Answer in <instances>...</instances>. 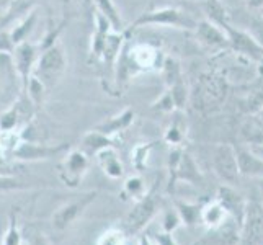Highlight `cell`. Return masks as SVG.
Listing matches in <instances>:
<instances>
[{"instance_id": "25", "label": "cell", "mask_w": 263, "mask_h": 245, "mask_svg": "<svg viewBox=\"0 0 263 245\" xmlns=\"http://www.w3.org/2000/svg\"><path fill=\"white\" fill-rule=\"evenodd\" d=\"M23 92L28 95V98L31 100L36 108H41L44 103V98H46V93H48V87L44 85L36 76H31L28 85H26Z\"/></svg>"}, {"instance_id": "10", "label": "cell", "mask_w": 263, "mask_h": 245, "mask_svg": "<svg viewBox=\"0 0 263 245\" xmlns=\"http://www.w3.org/2000/svg\"><path fill=\"white\" fill-rule=\"evenodd\" d=\"M97 196H98L97 192H88V193L80 196L79 199H76V201L62 204L59 210L52 214V219H51L52 228L56 231L67 229L72 222H74L76 219H79V216L84 214V211L95 201Z\"/></svg>"}, {"instance_id": "24", "label": "cell", "mask_w": 263, "mask_h": 245, "mask_svg": "<svg viewBox=\"0 0 263 245\" xmlns=\"http://www.w3.org/2000/svg\"><path fill=\"white\" fill-rule=\"evenodd\" d=\"M175 210L181 217V222L186 225H195L201 221V210L203 206H198L186 201H175Z\"/></svg>"}, {"instance_id": "39", "label": "cell", "mask_w": 263, "mask_h": 245, "mask_svg": "<svg viewBox=\"0 0 263 245\" xmlns=\"http://www.w3.org/2000/svg\"><path fill=\"white\" fill-rule=\"evenodd\" d=\"M28 242H30V245H49L48 239L44 237V234L36 229H31L28 232Z\"/></svg>"}, {"instance_id": "43", "label": "cell", "mask_w": 263, "mask_h": 245, "mask_svg": "<svg viewBox=\"0 0 263 245\" xmlns=\"http://www.w3.org/2000/svg\"><path fill=\"white\" fill-rule=\"evenodd\" d=\"M255 120L258 121V124L263 128V105L260 106V110H258V113H257V118H255Z\"/></svg>"}, {"instance_id": "26", "label": "cell", "mask_w": 263, "mask_h": 245, "mask_svg": "<svg viewBox=\"0 0 263 245\" xmlns=\"http://www.w3.org/2000/svg\"><path fill=\"white\" fill-rule=\"evenodd\" d=\"M168 88V92L172 93V98L175 102V108L178 111L185 110L186 105H188V98H190V92H188V87L185 84V79H180L175 84H172Z\"/></svg>"}, {"instance_id": "22", "label": "cell", "mask_w": 263, "mask_h": 245, "mask_svg": "<svg viewBox=\"0 0 263 245\" xmlns=\"http://www.w3.org/2000/svg\"><path fill=\"white\" fill-rule=\"evenodd\" d=\"M95 5H97V12L102 13L108 23L111 25L113 31L116 33H124L126 31V26L123 22V16L118 10V7L115 5L113 0H95Z\"/></svg>"}, {"instance_id": "18", "label": "cell", "mask_w": 263, "mask_h": 245, "mask_svg": "<svg viewBox=\"0 0 263 245\" xmlns=\"http://www.w3.org/2000/svg\"><path fill=\"white\" fill-rule=\"evenodd\" d=\"M118 144L116 141L111 138V136H106L103 133H100L97 129L88 131L84 138H82V150L87 154L88 157H95L98 152H102L105 149L110 147H116Z\"/></svg>"}, {"instance_id": "40", "label": "cell", "mask_w": 263, "mask_h": 245, "mask_svg": "<svg viewBox=\"0 0 263 245\" xmlns=\"http://www.w3.org/2000/svg\"><path fill=\"white\" fill-rule=\"evenodd\" d=\"M154 240H156L159 245H177L174 235H172L170 232H160V234H156V237H154Z\"/></svg>"}, {"instance_id": "21", "label": "cell", "mask_w": 263, "mask_h": 245, "mask_svg": "<svg viewBox=\"0 0 263 245\" xmlns=\"http://www.w3.org/2000/svg\"><path fill=\"white\" fill-rule=\"evenodd\" d=\"M228 219H232V217L228 214V211L224 210L222 204L217 201H213V203H208L203 206L201 210V222L204 225H208L210 229L213 228H219L224 222H228Z\"/></svg>"}, {"instance_id": "4", "label": "cell", "mask_w": 263, "mask_h": 245, "mask_svg": "<svg viewBox=\"0 0 263 245\" xmlns=\"http://www.w3.org/2000/svg\"><path fill=\"white\" fill-rule=\"evenodd\" d=\"M168 192L174 190L177 181H186L192 185H201L203 175L195 159L180 146L174 147L168 154Z\"/></svg>"}, {"instance_id": "1", "label": "cell", "mask_w": 263, "mask_h": 245, "mask_svg": "<svg viewBox=\"0 0 263 245\" xmlns=\"http://www.w3.org/2000/svg\"><path fill=\"white\" fill-rule=\"evenodd\" d=\"M196 23L188 13L181 12L177 7H159L154 10L144 12L131 23L129 28H126V34L133 33L134 30L144 28V26H167V28H177V30H188L195 31Z\"/></svg>"}, {"instance_id": "36", "label": "cell", "mask_w": 263, "mask_h": 245, "mask_svg": "<svg viewBox=\"0 0 263 245\" xmlns=\"http://www.w3.org/2000/svg\"><path fill=\"white\" fill-rule=\"evenodd\" d=\"M181 224V217L177 211H167L164 216V232H174Z\"/></svg>"}, {"instance_id": "31", "label": "cell", "mask_w": 263, "mask_h": 245, "mask_svg": "<svg viewBox=\"0 0 263 245\" xmlns=\"http://www.w3.org/2000/svg\"><path fill=\"white\" fill-rule=\"evenodd\" d=\"M183 138H185V133H183V129H181L180 126H178L177 121L172 123V124L168 126V128H167L165 134H164V139L170 144V146H174V147L180 146V144L183 142Z\"/></svg>"}, {"instance_id": "38", "label": "cell", "mask_w": 263, "mask_h": 245, "mask_svg": "<svg viewBox=\"0 0 263 245\" xmlns=\"http://www.w3.org/2000/svg\"><path fill=\"white\" fill-rule=\"evenodd\" d=\"M22 185L15 177H0V192H10V190H23Z\"/></svg>"}, {"instance_id": "23", "label": "cell", "mask_w": 263, "mask_h": 245, "mask_svg": "<svg viewBox=\"0 0 263 245\" xmlns=\"http://www.w3.org/2000/svg\"><path fill=\"white\" fill-rule=\"evenodd\" d=\"M201 2V8L204 12L206 20H210L219 26L228 25V12L226 7L221 4V0H199Z\"/></svg>"}, {"instance_id": "7", "label": "cell", "mask_w": 263, "mask_h": 245, "mask_svg": "<svg viewBox=\"0 0 263 245\" xmlns=\"http://www.w3.org/2000/svg\"><path fill=\"white\" fill-rule=\"evenodd\" d=\"M222 28L228 33L229 38V49L237 52L239 56L247 58L253 62H263V48L260 43L253 38L250 31H243L239 28H234L232 25H224Z\"/></svg>"}, {"instance_id": "16", "label": "cell", "mask_w": 263, "mask_h": 245, "mask_svg": "<svg viewBox=\"0 0 263 245\" xmlns=\"http://www.w3.org/2000/svg\"><path fill=\"white\" fill-rule=\"evenodd\" d=\"M237 160L242 177L263 178V157L260 154L247 149H237Z\"/></svg>"}, {"instance_id": "41", "label": "cell", "mask_w": 263, "mask_h": 245, "mask_svg": "<svg viewBox=\"0 0 263 245\" xmlns=\"http://www.w3.org/2000/svg\"><path fill=\"white\" fill-rule=\"evenodd\" d=\"M246 2L250 10H255V12L263 10V0H246Z\"/></svg>"}, {"instance_id": "32", "label": "cell", "mask_w": 263, "mask_h": 245, "mask_svg": "<svg viewBox=\"0 0 263 245\" xmlns=\"http://www.w3.org/2000/svg\"><path fill=\"white\" fill-rule=\"evenodd\" d=\"M124 237L126 235L123 234V231L118 229H110L108 232H105L102 237L98 240V245H123L124 243Z\"/></svg>"}, {"instance_id": "33", "label": "cell", "mask_w": 263, "mask_h": 245, "mask_svg": "<svg viewBox=\"0 0 263 245\" xmlns=\"http://www.w3.org/2000/svg\"><path fill=\"white\" fill-rule=\"evenodd\" d=\"M152 147V144H141V146H138L134 149V154H133V163L134 167L138 170H142L144 167H146V159L149 156V150Z\"/></svg>"}, {"instance_id": "35", "label": "cell", "mask_w": 263, "mask_h": 245, "mask_svg": "<svg viewBox=\"0 0 263 245\" xmlns=\"http://www.w3.org/2000/svg\"><path fill=\"white\" fill-rule=\"evenodd\" d=\"M15 43L8 30H0V54H13Z\"/></svg>"}, {"instance_id": "34", "label": "cell", "mask_w": 263, "mask_h": 245, "mask_svg": "<svg viewBox=\"0 0 263 245\" xmlns=\"http://www.w3.org/2000/svg\"><path fill=\"white\" fill-rule=\"evenodd\" d=\"M15 162L16 160H13L12 157L5 156L4 152H0V177H12L16 172L15 170L16 168Z\"/></svg>"}, {"instance_id": "2", "label": "cell", "mask_w": 263, "mask_h": 245, "mask_svg": "<svg viewBox=\"0 0 263 245\" xmlns=\"http://www.w3.org/2000/svg\"><path fill=\"white\" fill-rule=\"evenodd\" d=\"M159 206H160V195L157 192V188L152 186L146 195L136 201L133 210L123 217L120 229L123 231L126 237L142 232V229L146 228L154 219V216L157 214Z\"/></svg>"}, {"instance_id": "12", "label": "cell", "mask_w": 263, "mask_h": 245, "mask_svg": "<svg viewBox=\"0 0 263 245\" xmlns=\"http://www.w3.org/2000/svg\"><path fill=\"white\" fill-rule=\"evenodd\" d=\"M195 34L196 40L210 51H222L229 48V38L226 30L206 18L196 23Z\"/></svg>"}, {"instance_id": "8", "label": "cell", "mask_w": 263, "mask_h": 245, "mask_svg": "<svg viewBox=\"0 0 263 245\" xmlns=\"http://www.w3.org/2000/svg\"><path fill=\"white\" fill-rule=\"evenodd\" d=\"M88 165H90V157L82 149L69 150L67 156L59 165V177L62 180V183L70 188H77L84 175L87 174Z\"/></svg>"}, {"instance_id": "9", "label": "cell", "mask_w": 263, "mask_h": 245, "mask_svg": "<svg viewBox=\"0 0 263 245\" xmlns=\"http://www.w3.org/2000/svg\"><path fill=\"white\" fill-rule=\"evenodd\" d=\"M69 149V144L62 142L56 144V146H46V144H36L31 141L22 139L18 142V146L13 149L10 157L13 160L20 162H38V160H48L59 156V154L66 152Z\"/></svg>"}, {"instance_id": "37", "label": "cell", "mask_w": 263, "mask_h": 245, "mask_svg": "<svg viewBox=\"0 0 263 245\" xmlns=\"http://www.w3.org/2000/svg\"><path fill=\"white\" fill-rule=\"evenodd\" d=\"M250 33L253 34L260 46L263 48V18L261 16H253L252 22H250Z\"/></svg>"}, {"instance_id": "44", "label": "cell", "mask_w": 263, "mask_h": 245, "mask_svg": "<svg viewBox=\"0 0 263 245\" xmlns=\"http://www.w3.org/2000/svg\"><path fill=\"white\" fill-rule=\"evenodd\" d=\"M261 18H263V10H261Z\"/></svg>"}, {"instance_id": "5", "label": "cell", "mask_w": 263, "mask_h": 245, "mask_svg": "<svg viewBox=\"0 0 263 245\" xmlns=\"http://www.w3.org/2000/svg\"><path fill=\"white\" fill-rule=\"evenodd\" d=\"M211 165L214 174L219 177L226 185L237 183L240 175L239 160H237V149L232 147L231 144H217L213 149Z\"/></svg>"}, {"instance_id": "20", "label": "cell", "mask_w": 263, "mask_h": 245, "mask_svg": "<svg viewBox=\"0 0 263 245\" xmlns=\"http://www.w3.org/2000/svg\"><path fill=\"white\" fill-rule=\"evenodd\" d=\"M36 23H38V13H36V10H33L26 16H23L22 20H18L13 26L8 28L15 46H18L20 43L30 41V36L36 28Z\"/></svg>"}, {"instance_id": "27", "label": "cell", "mask_w": 263, "mask_h": 245, "mask_svg": "<svg viewBox=\"0 0 263 245\" xmlns=\"http://www.w3.org/2000/svg\"><path fill=\"white\" fill-rule=\"evenodd\" d=\"M4 245H22V231L18 228V213L13 211L8 216V228L4 235Z\"/></svg>"}, {"instance_id": "14", "label": "cell", "mask_w": 263, "mask_h": 245, "mask_svg": "<svg viewBox=\"0 0 263 245\" xmlns=\"http://www.w3.org/2000/svg\"><path fill=\"white\" fill-rule=\"evenodd\" d=\"M240 242V228L229 219V222H224L219 228L210 229L203 239H199L193 245H237Z\"/></svg>"}, {"instance_id": "6", "label": "cell", "mask_w": 263, "mask_h": 245, "mask_svg": "<svg viewBox=\"0 0 263 245\" xmlns=\"http://www.w3.org/2000/svg\"><path fill=\"white\" fill-rule=\"evenodd\" d=\"M40 54H41L40 44L33 41L20 43L12 54L15 72L22 82V92L26 88L31 76L34 74V67H36V62L40 59Z\"/></svg>"}, {"instance_id": "28", "label": "cell", "mask_w": 263, "mask_h": 245, "mask_svg": "<svg viewBox=\"0 0 263 245\" xmlns=\"http://www.w3.org/2000/svg\"><path fill=\"white\" fill-rule=\"evenodd\" d=\"M162 72H164V79L167 87H170L172 84H175L180 79H183V72H181V66L180 62L174 58H167L162 64Z\"/></svg>"}, {"instance_id": "42", "label": "cell", "mask_w": 263, "mask_h": 245, "mask_svg": "<svg viewBox=\"0 0 263 245\" xmlns=\"http://www.w3.org/2000/svg\"><path fill=\"white\" fill-rule=\"evenodd\" d=\"M138 245H154V242H152V239L149 237V235L141 234V235H139V242H138Z\"/></svg>"}, {"instance_id": "29", "label": "cell", "mask_w": 263, "mask_h": 245, "mask_svg": "<svg viewBox=\"0 0 263 245\" xmlns=\"http://www.w3.org/2000/svg\"><path fill=\"white\" fill-rule=\"evenodd\" d=\"M146 185H144V180L141 177H129L124 183V195H129L131 198H134L136 201L141 199L144 195H146Z\"/></svg>"}, {"instance_id": "17", "label": "cell", "mask_w": 263, "mask_h": 245, "mask_svg": "<svg viewBox=\"0 0 263 245\" xmlns=\"http://www.w3.org/2000/svg\"><path fill=\"white\" fill-rule=\"evenodd\" d=\"M95 159H97L98 167L102 168V172L106 177H110L113 180H118V178L123 177L124 168H123L121 159L116 152V147H110V149H105L102 152H98L95 156Z\"/></svg>"}, {"instance_id": "13", "label": "cell", "mask_w": 263, "mask_h": 245, "mask_svg": "<svg viewBox=\"0 0 263 245\" xmlns=\"http://www.w3.org/2000/svg\"><path fill=\"white\" fill-rule=\"evenodd\" d=\"M216 199L222 204V208L228 214L234 219V222L242 229L243 217H246V210H247V201L239 195L231 185H221L217 188Z\"/></svg>"}, {"instance_id": "11", "label": "cell", "mask_w": 263, "mask_h": 245, "mask_svg": "<svg viewBox=\"0 0 263 245\" xmlns=\"http://www.w3.org/2000/svg\"><path fill=\"white\" fill-rule=\"evenodd\" d=\"M240 240L243 245H263V206L258 201L247 203Z\"/></svg>"}, {"instance_id": "19", "label": "cell", "mask_w": 263, "mask_h": 245, "mask_svg": "<svg viewBox=\"0 0 263 245\" xmlns=\"http://www.w3.org/2000/svg\"><path fill=\"white\" fill-rule=\"evenodd\" d=\"M36 0H8L7 7L2 12V25L13 26L18 20H22L30 12L34 10Z\"/></svg>"}, {"instance_id": "3", "label": "cell", "mask_w": 263, "mask_h": 245, "mask_svg": "<svg viewBox=\"0 0 263 245\" xmlns=\"http://www.w3.org/2000/svg\"><path fill=\"white\" fill-rule=\"evenodd\" d=\"M66 70H67V58L64 48L59 43H56L48 49L41 51L33 76L38 77L48 87V90H51L59 84L62 76L66 74Z\"/></svg>"}, {"instance_id": "30", "label": "cell", "mask_w": 263, "mask_h": 245, "mask_svg": "<svg viewBox=\"0 0 263 245\" xmlns=\"http://www.w3.org/2000/svg\"><path fill=\"white\" fill-rule=\"evenodd\" d=\"M151 108H152V110H156V111H160V113H172V111H177L175 102H174V98H172V93L168 92V88L156 100V102L152 103Z\"/></svg>"}, {"instance_id": "15", "label": "cell", "mask_w": 263, "mask_h": 245, "mask_svg": "<svg viewBox=\"0 0 263 245\" xmlns=\"http://www.w3.org/2000/svg\"><path fill=\"white\" fill-rule=\"evenodd\" d=\"M134 118H136V111L133 110V108H124V110H121L120 113H116L111 118L105 120L103 123H100L95 129L113 138L115 134L128 129L129 126L134 123Z\"/></svg>"}]
</instances>
